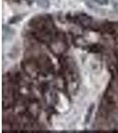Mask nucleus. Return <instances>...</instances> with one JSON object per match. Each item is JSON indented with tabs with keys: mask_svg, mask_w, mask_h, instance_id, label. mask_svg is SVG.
<instances>
[{
	"mask_svg": "<svg viewBox=\"0 0 118 133\" xmlns=\"http://www.w3.org/2000/svg\"><path fill=\"white\" fill-rule=\"evenodd\" d=\"M36 2L40 7L44 8V9H47L50 6V3L48 0H36Z\"/></svg>",
	"mask_w": 118,
	"mask_h": 133,
	"instance_id": "f257e3e1",
	"label": "nucleus"
}]
</instances>
